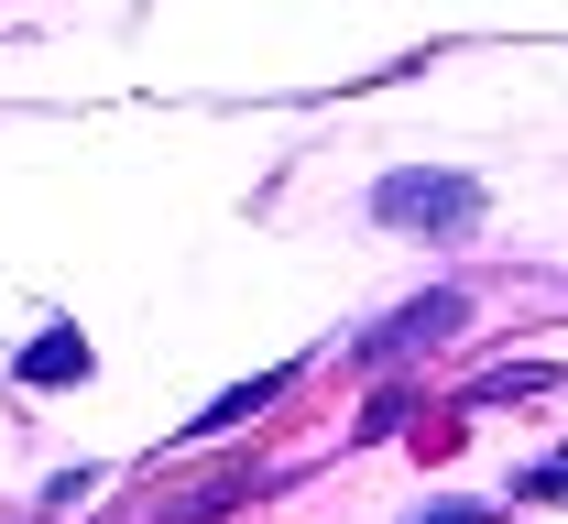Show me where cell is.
<instances>
[{
	"label": "cell",
	"instance_id": "6da1fadb",
	"mask_svg": "<svg viewBox=\"0 0 568 524\" xmlns=\"http://www.w3.org/2000/svg\"><path fill=\"white\" fill-rule=\"evenodd\" d=\"M372 208L394 229H437V240H448V229H481V186H470V175H383Z\"/></svg>",
	"mask_w": 568,
	"mask_h": 524
},
{
	"label": "cell",
	"instance_id": "7a4b0ae2",
	"mask_svg": "<svg viewBox=\"0 0 568 524\" xmlns=\"http://www.w3.org/2000/svg\"><path fill=\"white\" fill-rule=\"evenodd\" d=\"M459 317H470L459 296H416V306H394V317H383V328L361 339V361H405V350H437V339H448Z\"/></svg>",
	"mask_w": 568,
	"mask_h": 524
},
{
	"label": "cell",
	"instance_id": "3957f363",
	"mask_svg": "<svg viewBox=\"0 0 568 524\" xmlns=\"http://www.w3.org/2000/svg\"><path fill=\"white\" fill-rule=\"evenodd\" d=\"M22 382H88V339H77V328H44V339L22 350Z\"/></svg>",
	"mask_w": 568,
	"mask_h": 524
},
{
	"label": "cell",
	"instance_id": "277c9868",
	"mask_svg": "<svg viewBox=\"0 0 568 524\" xmlns=\"http://www.w3.org/2000/svg\"><path fill=\"white\" fill-rule=\"evenodd\" d=\"M274 393H284V372H263V382H230V393H219V404L197 415V427H186V438H219V427H252V415H263Z\"/></svg>",
	"mask_w": 568,
	"mask_h": 524
},
{
	"label": "cell",
	"instance_id": "5b68a950",
	"mask_svg": "<svg viewBox=\"0 0 568 524\" xmlns=\"http://www.w3.org/2000/svg\"><path fill=\"white\" fill-rule=\"evenodd\" d=\"M525 492H568V459H547V470H525Z\"/></svg>",
	"mask_w": 568,
	"mask_h": 524
}]
</instances>
